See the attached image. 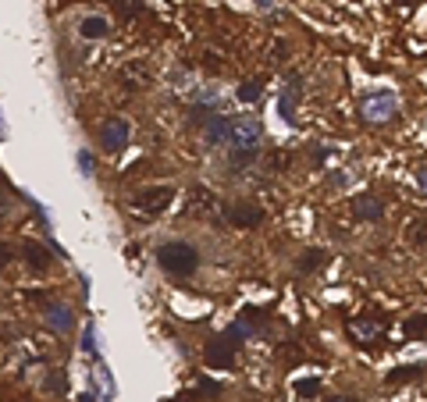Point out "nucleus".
Wrapping results in <instances>:
<instances>
[{
    "label": "nucleus",
    "instance_id": "16",
    "mask_svg": "<svg viewBox=\"0 0 427 402\" xmlns=\"http://www.w3.org/2000/svg\"><path fill=\"white\" fill-rule=\"evenodd\" d=\"M424 374V367H395L388 374V385H406V381H417Z\"/></svg>",
    "mask_w": 427,
    "mask_h": 402
},
{
    "label": "nucleus",
    "instance_id": "12",
    "mask_svg": "<svg viewBox=\"0 0 427 402\" xmlns=\"http://www.w3.org/2000/svg\"><path fill=\"white\" fill-rule=\"evenodd\" d=\"M43 321L54 328V331H72V324H75V317H72V310L68 306H47V314H43Z\"/></svg>",
    "mask_w": 427,
    "mask_h": 402
},
{
    "label": "nucleus",
    "instance_id": "22",
    "mask_svg": "<svg viewBox=\"0 0 427 402\" xmlns=\"http://www.w3.org/2000/svg\"><path fill=\"white\" fill-rule=\"evenodd\" d=\"M420 331H427V314H413L406 321V335H420Z\"/></svg>",
    "mask_w": 427,
    "mask_h": 402
},
{
    "label": "nucleus",
    "instance_id": "21",
    "mask_svg": "<svg viewBox=\"0 0 427 402\" xmlns=\"http://www.w3.org/2000/svg\"><path fill=\"white\" fill-rule=\"evenodd\" d=\"M296 395H303V399L321 395V381H317V378H303V381H296Z\"/></svg>",
    "mask_w": 427,
    "mask_h": 402
},
{
    "label": "nucleus",
    "instance_id": "29",
    "mask_svg": "<svg viewBox=\"0 0 427 402\" xmlns=\"http://www.w3.org/2000/svg\"><path fill=\"white\" fill-rule=\"evenodd\" d=\"M328 402H356V399H349V395H335V399H328Z\"/></svg>",
    "mask_w": 427,
    "mask_h": 402
},
{
    "label": "nucleus",
    "instance_id": "19",
    "mask_svg": "<svg viewBox=\"0 0 427 402\" xmlns=\"http://www.w3.org/2000/svg\"><path fill=\"white\" fill-rule=\"evenodd\" d=\"M235 97H239L242 104H257V100H260V82H253V79L242 82V86L235 89Z\"/></svg>",
    "mask_w": 427,
    "mask_h": 402
},
{
    "label": "nucleus",
    "instance_id": "9",
    "mask_svg": "<svg viewBox=\"0 0 427 402\" xmlns=\"http://www.w3.org/2000/svg\"><path fill=\"white\" fill-rule=\"evenodd\" d=\"M353 214H356V221H371V225H378V221H385V200L381 196H356L353 200Z\"/></svg>",
    "mask_w": 427,
    "mask_h": 402
},
{
    "label": "nucleus",
    "instance_id": "31",
    "mask_svg": "<svg viewBox=\"0 0 427 402\" xmlns=\"http://www.w3.org/2000/svg\"><path fill=\"white\" fill-rule=\"evenodd\" d=\"M79 402H93V395H82V399H79Z\"/></svg>",
    "mask_w": 427,
    "mask_h": 402
},
{
    "label": "nucleus",
    "instance_id": "8",
    "mask_svg": "<svg viewBox=\"0 0 427 402\" xmlns=\"http://www.w3.org/2000/svg\"><path fill=\"white\" fill-rule=\"evenodd\" d=\"M129 139H132V129H129V121L125 118H107V121H100V143H104V150H121V146H129Z\"/></svg>",
    "mask_w": 427,
    "mask_h": 402
},
{
    "label": "nucleus",
    "instance_id": "27",
    "mask_svg": "<svg viewBox=\"0 0 427 402\" xmlns=\"http://www.w3.org/2000/svg\"><path fill=\"white\" fill-rule=\"evenodd\" d=\"M417 182H420V189L427 193V168H420V175H417Z\"/></svg>",
    "mask_w": 427,
    "mask_h": 402
},
{
    "label": "nucleus",
    "instance_id": "28",
    "mask_svg": "<svg viewBox=\"0 0 427 402\" xmlns=\"http://www.w3.org/2000/svg\"><path fill=\"white\" fill-rule=\"evenodd\" d=\"M8 260H11V250H4V246H0V267H4Z\"/></svg>",
    "mask_w": 427,
    "mask_h": 402
},
{
    "label": "nucleus",
    "instance_id": "4",
    "mask_svg": "<svg viewBox=\"0 0 427 402\" xmlns=\"http://www.w3.org/2000/svg\"><path fill=\"white\" fill-rule=\"evenodd\" d=\"M360 114H363V121H371V125L392 121L395 118V97H392V93H371V97H363Z\"/></svg>",
    "mask_w": 427,
    "mask_h": 402
},
{
    "label": "nucleus",
    "instance_id": "11",
    "mask_svg": "<svg viewBox=\"0 0 427 402\" xmlns=\"http://www.w3.org/2000/svg\"><path fill=\"white\" fill-rule=\"evenodd\" d=\"M232 136V118H210L207 121V143L210 146H225Z\"/></svg>",
    "mask_w": 427,
    "mask_h": 402
},
{
    "label": "nucleus",
    "instance_id": "15",
    "mask_svg": "<svg viewBox=\"0 0 427 402\" xmlns=\"http://www.w3.org/2000/svg\"><path fill=\"white\" fill-rule=\"evenodd\" d=\"M324 260H328V253H324V250H307V253L299 257V264H296V267H299L303 274H310V271H317Z\"/></svg>",
    "mask_w": 427,
    "mask_h": 402
},
{
    "label": "nucleus",
    "instance_id": "17",
    "mask_svg": "<svg viewBox=\"0 0 427 402\" xmlns=\"http://www.w3.org/2000/svg\"><path fill=\"white\" fill-rule=\"evenodd\" d=\"M406 239H410L413 246H427V221H424V218H413V221L406 225Z\"/></svg>",
    "mask_w": 427,
    "mask_h": 402
},
{
    "label": "nucleus",
    "instance_id": "6",
    "mask_svg": "<svg viewBox=\"0 0 427 402\" xmlns=\"http://www.w3.org/2000/svg\"><path fill=\"white\" fill-rule=\"evenodd\" d=\"M260 139H264L260 121H253V118L232 121V136H228L232 150H257V146H260Z\"/></svg>",
    "mask_w": 427,
    "mask_h": 402
},
{
    "label": "nucleus",
    "instance_id": "7",
    "mask_svg": "<svg viewBox=\"0 0 427 402\" xmlns=\"http://www.w3.org/2000/svg\"><path fill=\"white\" fill-rule=\"evenodd\" d=\"M235 338H228V335H221V338H214V342L207 346V353H203V360H207V367H214V370H232L235 367Z\"/></svg>",
    "mask_w": 427,
    "mask_h": 402
},
{
    "label": "nucleus",
    "instance_id": "14",
    "mask_svg": "<svg viewBox=\"0 0 427 402\" xmlns=\"http://www.w3.org/2000/svg\"><path fill=\"white\" fill-rule=\"evenodd\" d=\"M22 253H25V260H29V267H33V271H47L50 267V253L43 250L40 242H25Z\"/></svg>",
    "mask_w": 427,
    "mask_h": 402
},
{
    "label": "nucleus",
    "instance_id": "30",
    "mask_svg": "<svg viewBox=\"0 0 427 402\" xmlns=\"http://www.w3.org/2000/svg\"><path fill=\"white\" fill-rule=\"evenodd\" d=\"M395 4H403V8H413V4H417V0H395Z\"/></svg>",
    "mask_w": 427,
    "mask_h": 402
},
{
    "label": "nucleus",
    "instance_id": "10",
    "mask_svg": "<svg viewBox=\"0 0 427 402\" xmlns=\"http://www.w3.org/2000/svg\"><path fill=\"white\" fill-rule=\"evenodd\" d=\"M296 97H303V75H289V86L282 93V118L289 121V125H296Z\"/></svg>",
    "mask_w": 427,
    "mask_h": 402
},
{
    "label": "nucleus",
    "instance_id": "26",
    "mask_svg": "<svg viewBox=\"0 0 427 402\" xmlns=\"http://www.w3.org/2000/svg\"><path fill=\"white\" fill-rule=\"evenodd\" d=\"M79 164H82L86 175H93V157H89V153H79Z\"/></svg>",
    "mask_w": 427,
    "mask_h": 402
},
{
    "label": "nucleus",
    "instance_id": "13",
    "mask_svg": "<svg viewBox=\"0 0 427 402\" xmlns=\"http://www.w3.org/2000/svg\"><path fill=\"white\" fill-rule=\"evenodd\" d=\"M111 33V25H107V18H100V15H89V18H82V25H79V36L82 40H104Z\"/></svg>",
    "mask_w": 427,
    "mask_h": 402
},
{
    "label": "nucleus",
    "instance_id": "24",
    "mask_svg": "<svg viewBox=\"0 0 427 402\" xmlns=\"http://www.w3.org/2000/svg\"><path fill=\"white\" fill-rule=\"evenodd\" d=\"M257 157V150H232V164L235 168H242V164H250Z\"/></svg>",
    "mask_w": 427,
    "mask_h": 402
},
{
    "label": "nucleus",
    "instance_id": "2",
    "mask_svg": "<svg viewBox=\"0 0 427 402\" xmlns=\"http://www.w3.org/2000/svg\"><path fill=\"white\" fill-rule=\"evenodd\" d=\"M221 218H225L232 228H260V225H264V207L246 203V200H228V203L221 207Z\"/></svg>",
    "mask_w": 427,
    "mask_h": 402
},
{
    "label": "nucleus",
    "instance_id": "25",
    "mask_svg": "<svg viewBox=\"0 0 427 402\" xmlns=\"http://www.w3.org/2000/svg\"><path fill=\"white\" fill-rule=\"evenodd\" d=\"M210 118H214V111L207 104H196L193 107V121H196V125H203V121H210Z\"/></svg>",
    "mask_w": 427,
    "mask_h": 402
},
{
    "label": "nucleus",
    "instance_id": "18",
    "mask_svg": "<svg viewBox=\"0 0 427 402\" xmlns=\"http://www.w3.org/2000/svg\"><path fill=\"white\" fill-rule=\"evenodd\" d=\"M214 210V196L207 189H193V203H189V214H207Z\"/></svg>",
    "mask_w": 427,
    "mask_h": 402
},
{
    "label": "nucleus",
    "instance_id": "1",
    "mask_svg": "<svg viewBox=\"0 0 427 402\" xmlns=\"http://www.w3.org/2000/svg\"><path fill=\"white\" fill-rule=\"evenodd\" d=\"M157 264H161L168 274H175V278H189V274H196V267H200V253H196V246L175 239V242L157 246Z\"/></svg>",
    "mask_w": 427,
    "mask_h": 402
},
{
    "label": "nucleus",
    "instance_id": "23",
    "mask_svg": "<svg viewBox=\"0 0 427 402\" xmlns=\"http://www.w3.org/2000/svg\"><path fill=\"white\" fill-rule=\"evenodd\" d=\"M43 388H47V392H65V374H61V370H54V374L43 381Z\"/></svg>",
    "mask_w": 427,
    "mask_h": 402
},
{
    "label": "nucleus",
    "instance_id": "3",
    "mask_svg": "<svg viewBox=\"0 0 427 402\" xmlns=\"http://www.w3.org/2000/svg\"><path fill=\"white\" fill-rule=\"evenodd\" d=\"M171 200H175V189H171V185H154V189H146V193H139V196L132 200V210L143 214V218H154V214L168 210Z\"/></svg>",
    "mask_w": 427,
    "mask_h": 402
},
{
    "label": "nucleus",
    "instance_id": "20",
    "mask_svg": "<svg viewBox=\"0 0 427 402\" xmlns=\"http://www.w3.org/2000/svg\"><path fill=\"white\" fill-rule=\"evenodd\" d=\"M193 392H196V399H218L225 388H221L218 381H210V378H200V385H196Z\"/></svg>",
    "mask_w": 427,
    "mask_h": 402
},
{
    "label": "nucleus",
    "instance_id": "5",
    "mask_svg": "<svg viewBox=\"0 0 427 402\" xmlns=\"http://www.w3.org/2000/svg\"><path fill=\"white\" fill-rule=\"evenodd\" d=\"M349 328V338L356 346H378V338L385 335V328H388V321H378V317H356V321H349L346 324Z\"/></svg>",
    "mask_w": 427,
    "mask_h": 402
}]
</instances>
